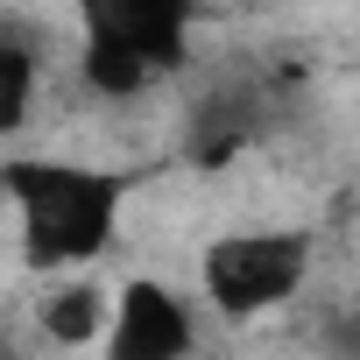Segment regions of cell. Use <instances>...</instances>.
<instances>
[{"label":"cell","instance_id":"cell-1","mask_svg":"<svg viewBox=\"0 0 360 360\" xmlns=\"http://www.w3.org/2000/svg\"><path fill=\"white\" fill-rule=\"evenodd\" d=\"M0 198L22 212V262L29 269H78L113 248L127 176L57 155H22L0 169Z\"/></svg>","mask_w":360,"mask_h":360},{"label":"cell","instance_id":"cell-2","mask_svg":"<svg viewBox=\"0 0 360 360\" xmlns=\"http://www.w3.org/2000/svg\"><path fill=\"white\" fill-rule=\"evenodd\" d=\"M311 276V233H226L205 248V297L226 318L276 311Z\"/></svg>","mask_w":360,"mask_h":360},{"label":"cell","instance_id":"cell-3","mask_svg":"<svg viewBox=\"0 0 360 360\" xmlns=\"http://www.w3.org/2000/svg\"><path fill=\"white\" fill-rule=\"evenodd\" d=\"M78 15H85L92 43H120L162 78V71H184V57H191L198 0H78Z\"/></svg>","mask_w":360,"mask_h":360},{"label":"cell","instance_id":"cell-4","mask_svg":"<svg viewBox=\"0 0 360 360\" xmlns=\"http://www.w3.org/2000/svg\"><path fill=\"white\" fill-rule=\"evenodd\" d=\"M106 311H113V332H99V339H106L113 360H176V353H191V339H198L184 297L148 283V276H134Z\"/></svg>","mask_w":360,"mask_h":360},{"label":"cell","instance_id":"cell-5","mask_svg":"<svg viewBox=\"0 0 360 360\" xmlns=\"http://www.w3.org/2000/svg\"><path fill=\"white\" fill-rule=\"evenodd\" d=\"M255 134H262V106H255V92H248V85H219V92H205V99L191 106L184 155H191L198 169H219V162H233Z\"/></svg>","mask_w":360,"mask_h":360},{"label":"cell","instance_id":"cell-6","mask_svg":"<svg viewBox=\"0 0 360 360\" xmlns=\"http://www.w3.org/2000/svg\"><path fill=\"white\" fill-rule=\"evenodd\" d=\"M43 332L57 339V346H99V332H106V290H92V283H64V290H50L43 297Z\"/></svg>","mask_w":360,"mask_h":360},{"label":"cell","instance_id":"cell-7","mask_svg":"<svg viewBox=\"0 0 360 360\" xmlns=\"http://www.w3.org/2000/svg\"><path fill=\"white\" fill-rule=\"evenodd\" d=\"M78 78H85L99 99H134V92H148V85H155V71H148L134 50H120V43H92V36H85Z\"/></svg>","mask_w":360,"mask_h":360},{"label":"cell","instance_id":"cell-8","mask_svg":"<svg viewBox=\"0 0 360 360\" xmlns=\"http://www.w3.org/2000/svg\"><path fill=\"white\" fill-rule=\"evenodd\" d=\"M29 99H36V50L0 36V134H15L29 120Z\"/></svg>","mask_w":360,"mask_h":360}]
</instances>
